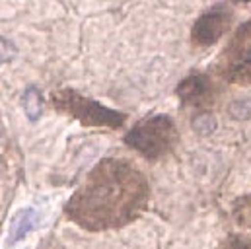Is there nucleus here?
Returning <instances> with one entry per match:
<instances>
[{
	"instance_id": "6e6552de",
	"label": "nucleus",
	"mask_w": 251,
	"mask_h": 249,
	"mask_svg": "<svg viewBox=\"0 0 251 249\" xmlns=\"http://www.w3.org/2000/svg\"><path fill=\"white\" fill-rule=\"evenodd\" d=\"M22 107H24L29 121H37L43 113V96H41V92L33 86L27 88L22 96Z\"/></svg>"
},
{
	"instance_id": "4468645a",
	"label": "nucleus",
	"mask_w": 251,
	"mask_h": 249,
	"mask_svg": "<svg viewBox=\"0 0 251 249\" xmlns=\"http://www.w3.org/2000/svg\"><path fill=\"white\" fill-rule=\"evenodd\" d=\"M236 2H251V0H236Z\"/></svg>"
},
{
	"instance_id": "39448f33",
	"label": "nucleus",
	"mask_w": 251,
	"mask_h": 249,
	"mask_svg": "<svg viewBox=\"0 0 251 249\" xmlns=\"http://www.w3.org/2000/svg\"><path fill=\"white\" fill-rule=\"evenodd\" d=\"M228 27H230V14L226 10H212L197 20V24L193 25L191 37L197 45L208 47V45H214Z\"/></svg>"
},
{
	"instance_id": "9d476101",
	"label": "nucleus",
	"mask_w": 251,
	"mask_h": 249,
	"mask_svg": "<svg viewBox=\"0 0 251 249\" xmlns=\"http://www.w3.org/2000/svg\"><path fill=\"white\" fill-rule=\"evenodd\" d=\"M216 249H251V236L246 234H230L226 236Z\"/></svg>"
},
{
	"instance_id": "1a4fd4ad",
	"label": "nucleus",
	"mask_w": 251,
	"mask_h": 249,
	"mask_svg": "<svg viewBox=\"0 0 251 249\" xmlns=\"http://www.w3.org/2000/svg\"><path fill=\"white\" fill-rule=\"evenodd\" d=\"M232 214H234L236 224H240L244 228H251V193L234 200Z\"/></svg>"
},
{
	"instance_id": "9b49d317",
	"label": "nucleus",
	"mask_w": 251,
	"mask_h": 249,
	"mask_svg": "<svg viewBox=\"0 0 251 249\" xmlns=\"http://www.w3.org/2000/svg\"><path fill=\"white\" fill-rule=\"evenodd\" d=\"M228 111H230V117H234L238 121H248L251 119V100H238V101L230 103Z\"/></svg>"
},
{
	"instance_id": "f257e3e1",
	"label": "nucleus",
	"mask_w": 251,
	"mask_h": 249,
	"mask_svg": "<svg viewBox=\"0 0 251 249\" xmlns=\"http://www.w3.org/2000/svg\"><path fill=\"white\" fill-rule=\"evenodd\" d=\"M148 183L144 175L123 160L100 162L84 185L66 202L64 214L90 232L121 228L144 210Z\"/></svg>"
},
{
	"instance_id": "ddd939ff",
	"label": "nucleus",
	"mask_w": 251,
	"mask_h": 249,
	"mask_svg": "<svg viewBox=\"0 0 251 249\" xmlns=\"http://www.w3.org/2000/svg\"><path fill=\"white\" fill-rule=\"evenodd\" d=\"M18 55V49L4 37H0V64H6V62H12Z\"/></svg>"
},
{
	"instance_id": "7ed1b4c3",
	"label": "nucleus",
	"mask_w": 251,
	"mask_h": 249,
	"mask_svg": "<svg viewBox=\"0 0 251 249\" xmlns=\"http://www.w3.org/2000/svg\"><path fill=\"white\" fill-rule=\"evenodd\" d=\"M53 105L63 111L72 115L74 119H78L86 126H107V128H119L125 123V115L113 109L103 107L101 103L84 98L76 92L63 90V92H55L53 94Z\"/></svg>"
},
{
	"instance_id": "f8f14e48",
	"label": "nucleus",
	"mask_w": 251,
	"mask_h": 249,
	"mask_svg": "<svg viewBox=\"0 0 251 249\" xmlns=\"http://www.w3.org/2000/svg\"><path fill=\"white\" fill-rule=\"evenodd\" d=\"M193 126H195V130L199 134H210L216 128V121H214V117L210 113H201V115L195 117Z\"/></svg>"
},
{
	"instance_id": "0eeeda50",
	"label": "nucleus",
	"mask_w": 251,
	"mask_h": 249,
	"mask_svg": "<svg viewBox=\"0 0 251 249\" xmlns=\"http://www.w3.org/2000/svg\"><path fill=\"white\" fill-rule=\"evenodd\" d=\"M39 226V214L33 208H20L12 222H10V234H8V244H16L20 240L25 238V234H29L31 230H35Z\"/></svg>"
},
{
	"instance_id": "20e7f679",
	"label": "nucleus",
	"mask_w": 251,
	"mask_h": 249,
	"mask_svg": "<svg viewBox=\"0 0 251 249\" xmlns=\"http://www.w3.org/2000/svg\"><path fill=\"white\" fill-rule=\"evenodd\" d=\"M218 72L230 84H251V20L240 25V29L232 35L218 61Z\"/></svg>"
},
{
	"instance_id": "f03ea898",
	"label": "nucleus",
	"mask_w": 251,
	"mask_h": 249,
	"mask_svg": "<svg viewBox=\"0 0 251 249\" xmlns=\"http://www.w3.org/2000/svg\"><path fill=\"white\" fill-rule=\"evenodd\" d=\"M125 142L144 158L158 160L176 146L177 128L168 115H154L134 124L126 132Z\"/></svg>"
},
{
	"instance_id": "423d86ee",
	"label": "nucleus",
	"mask_w": 251,
	"mask_h": 249,
	"mask_svg": "<svg viewBox=\"0 0 251 249\" xmlns=\"http://www.w3.org/2000/svg\"><path fill=\"white\" fill-rule=\"evenodd\" d=\"M177 96L189 105H204L212 100V86L204 76H189L177 86Z\"/></svg>"
}]
</instances>
